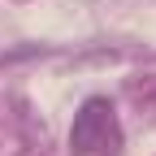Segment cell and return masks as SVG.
I'll use <instances>...</instances> for the list:
<instances>
[{
    "instance_id": "cell-1",
    "label": "cell",
    "mask_w": 156,
    "mask_h": 156,
    "mask_svg": "<svg viewBox=\"0 0 156 156\" xmlns=\"http://www.w3.org/2000/svg\"><path fill=\"white\" fill-rule=\"evenodd\" d=\"M69 152L74 156H117L122 152V122H117V108L104 95H91V100L74 113Z\"/></svg>"
}]
</instances>
